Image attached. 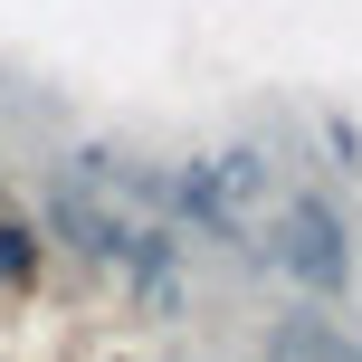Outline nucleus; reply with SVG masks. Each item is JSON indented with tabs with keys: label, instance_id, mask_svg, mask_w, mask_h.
Listing matches in <instances>:
<instances>
[{
	"label": "nucleus",
	"instance_id": "1",
	"mask_svg": "<svg viewBox=\"0 0 362 362\" xmlns=\"http://www.w3.org/2000/svg\"><path fill=\"white\" fill-rule=\"evenodd\" d=\"M267 257H276L305 296H344V276H353V229H344V210H334L325 191H296L286 210H276V229H267Z\"/></svg>",
	"mask_w": 362,
	"mask_h": 362
},
{
	"label": "nucleus",
	"instance_id": "2",
	"mask_svg": "<svg viewBox=\"0 0 362 362\" xmlns=\"http://www.w3.org/2000/svg\"><path fill=\"white\" fill-rule=\"evenodd\" d=\"M200 172H210V200H219V229H229V238L267 210V153L238 144V153H219V163H200Z\"/></svg>",
	"mask_w": 362,
	"mask_h": 362
},
{
	"label": "nucleus",
	"instance_id": "3",
	"mask_svg": "<svg viewBox=\"0 0 362 362\" xmlns=\"http://www.w3.org/2000/svg\"><path fill=\"white\" fill-rule=\"evenodd\" d=\"M267 362H344V344H334L315 315H286V325H276V344H267Z\"/></svg>",
	"mask_w": 362,
	"mask_h": 362
},
{
	"label": "nucleus",
	"instance_id": "4",
	"mask_svg": "<svg viewBox=\"0 0 362 362\" xmlns=\"http://www.w3.org/2000/svg\"><path fill=\"white\" fill-rule=\"evenodd\" d=\"M29 267H38V238L0 219V286H19V276H29Z\"/></svg>",
	"mask_w": 362,
	"mask_h": 362
},
{
	"label": "nucleus",
	"instance_id": "5",
	"mask_svg": "<svg viewBox=\"0 0 362 362\" xmlns=\"http://www.w3.org/2000/svg\"><path fill=\"white\" fill-rule=\"evenodd\" d=\"M344 362H362V353H344Z\"/></svg>",
	"mask_w": 362,
	"mask_h": 362
}]
</instances>
